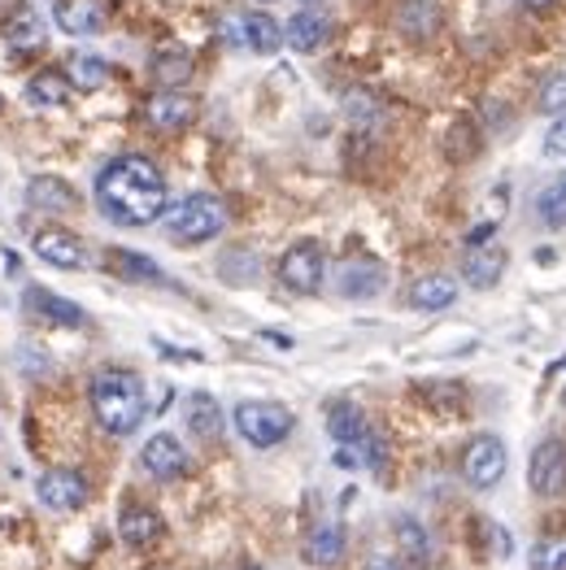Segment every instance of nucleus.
<instances>
[{
  "mask_svg": "<svg viewBox=\"0 0 566 570\" xmlns=\"http://www.w3.org/2000/svg\"><path fill=\"white\" fill-rule=\"evenodd\" d=\"M162 223H166V236L179 244H209L227 232V205L214 191H188L184 200L166 205Z\"/></svg>",
  "mask_w": 566,
  "mask_h": 570,
  "instance_id": "3",
  "label": "nucleus"
},
{
  "mask_svg": "<svg viewBox=\"0 0 566 570\" xmlns=\"http://www.w3.org/2000/svg\"><path fill=\"white\" fill-rule=\"evenodd\" d=\"M344 114H349V122L371 127L379 118V100L371 92H362V88H353V92H344Z\"/></svg>",
  "mask_w": 566,
  "mask_h": 570,
  "instance_id": "34",
  "label": "nucleus"
},
{
  "mask_svg": "<svg viewBox=\"0 0 566 570\" xmlns=\"http://www.w3.org/2000/svg\"><path fill=\"white\" fill-rule=\"evenodd\" d=\"M323 275H328V262H323V248L314 239H296L280 257V284L287 292L314 296L323 287Z\"/></svg>",
  "mask_w": 566,
  "mask_h": 570,
  "instance_id": "5",
  "label": "nucleus"
},
{
  "mask_svg": "<svg viewBox=\"0 0 566 570\" xmlns=\"http://www.w3.org/2000/svg\"><path fill=\"white\" fill-rule=\"evenodd\" d=\"M140 466L144 475H153L157 483H175V479L188 475V449L170 431H157L153 440H144Z\"/></svg>",
  "mask_w": 566,
  "mask_h": 570,
  "instance_id": "9",
  "label": "nucleus"
},
{
  "mask_svg": "<svg viewBox=\"0 0 566 570\" xmlns=\"http://www.w3.org/2000/svg\"><path fill=\"white\" fill-rule=\"evenodd\" d=\"M27 200H31L36 209H45V214H66V209H75V205H79L75 188H70L66 179H57V175H40V179H31V184H27Z\"/></svg>",
  "mask_w": 566,
  "mask_h": 570,
  "instance_id": "20",
  "label": "nucleus"
},
{
  "mask_svg": "<svg viewBox=\"0 0 566 570\" xmlns=\"http://www.w3.org/2000/svg\"><path fill=\"white\" fill-rule=\"evenodd\" d=\"M506 266H510V253L501 248V244H475L471 253L462 257V279L479 292H488V287L501 284V275H506Z\"/></svg>",
  "mask_w": 566,
  "mask_h": 570,
  "instance_id": "14",
  "label": "nucleus"
},
{
  "mask_svg": "<svg viewBox=\"0 0 566 570\" xmlns=\"http://www.w3.org/2000/svg\"><path fill=\"white\" fill-rule=\"evenodd\" d=\"M153 79H157V88L179 92V88L192 79V52L188 48H157V52H153Z\"/></svg>",
  "mask_w": 566,
  "mask_h": 570,
  "instance_id": "22",
  "label": "nucleus"
},
{
  "mask_svg": "<svg viewBox=\"0 0 566 570\" xmlns=\"http://www.w3.org/2000/svg\"><path fill=\"white\" fill-rule=\"evenodd\" d=\"M545 153H549V157H566V118H558V122L549 127V136H545Z\"/></svg>",
  "mask_w": 566,
  "mask_h": 570,
  "instance_id": "35",
  "label": "nucleus"
},
{
  "mask_svg": "<svg viewBox=\"0 0 566 570\" xmlns=\"http://www.w3.org/2000/svg\"><path fill=\"white\" fill-rule=\"evenodd\" d=\"M367 570H401V562H397V558H371Z\"/></svg>",
  "mask_w": 566,
  "mask_h": 570,
  "instance_id": "36",
  "label": "nucleus"
},
{
  "mask_svg": "<svg viewBox=\"0 0 566 570\" xmlns=\"http://www.w3.org/2000/svg\"><path fill=\"white\" fill-rule=\"evenodd\" d=\"M397 549L406 553V562H414V567H427V558H431V540H427V527L419 519H401L397 523Z\"/></svg>",
  "mask_w": 566,
  "mask_h": 570,
  "instance_id": "29",
  "label": "nucleus"
},
{
  "mask_svg": "<svg viewBox=\"0 0 566 570\" xmlns=\"http://www.w3.org/2000/svg\"><path fill=\"white\" fill-rule=\"evenodd\" d=\"M22 309H27V318L48 323V327H88V314L75 301H66L57 292H45V287H27Z\"/></svg>",
  "mask_w": 566,
  "mask_h": 570,
  "instance_id": "12",
  "label": "nucleus"
},
{
  "mask_svg": "<svg viewBox=\"0 0 566 570\" xmlns=\"http://www.w3.org/2000/svg\"><path fill=\"white\" fill-rule=\"evenodd\" d=\"M536 109H540L545 118H566V75H549V79L540 83Z\"/></svg>",
  "mask_w": 566,
  "mask_h": 570,
  "instance_id": "32",
  "label": "nucleus"
},
{
  "mask_svg": "<svg viewBox=\"0 0 566 570\" xmlns=\"http://www.w3.org/2000/svg\"><path fill=\"white\" fill-rule=\"evenodd\" d=\"M328 36H331V22L319 13V9H301V13H292V22L283 27V45H292L296 52H314V48H323Z\"/></svg>",
  "mask_w": 566,
  "mask_h": 570,
  "instance_id": "16",
  "label": "nucleus"
},
{
  "mask_svg": "<svg viewBox=\"0 0 566 570\" xmlns=\"http://www.w3.org/2000/svg\"><path fill=\"white\" fill-rule=\"evenodd\" d=\"M4 36H9V45L18 48H36L40 40H45V27H40V18L27 9V13H18L9 27H4Z\"/></svg>",
  "mask_w": 566,
  "mask_h": 570,
  "instance_id": "33",
  "label": "nucleus"
},
{
  "mask_svg": "<svg viewBox=\"0 0 566 570\" xmlns=\"http://www.w3.org/2000/svg\"><path fill=\"white\" fill-rule=\"evenodd\" d=\"M436 27H440V9H436V0H406L401 13H397V31H401L406 40H414V45L431 40Z\"/></svg>",
  "mask_w": 566,
  "mask_h": 570,
  "instance_id": "19",
  "label": "nucleus"
},
{
  "mask_svg": "<svg viewBox=\"0 0 566 570\" xmlns=\"http://www.w3.org/2000/svg\"><path fill=\"white\" fill-rule=\"evenodd\" d=\"M519 4H527V9H549L554 0H519Z\"/></svg>",
  "mask_w": 566,
  "mask_h": 570,
  "instance_id": "37",
  "label": "nucleus"
},
{
  "mask_svg": "<svg viewBox=\"0 0 566 570\" xmlns=\"http://www.w3.org/2000/svg\"><path fill=\"white\" fill-rule=\"evenodd\" d=\"M27 100H31L36 109H61V105L70 100V79L57 75V70H45V75H36V79L27 83Z\"/></svg>",
  "mask_w": 566,
  "mask_h": 570,
  "instance_id": "28",
  "label": "nucleus"
},
{
  "mask_svg": "<svg viewBox=\"0 0 566 570\" xmlns=\"http://www.w3.org/2000/svg\"><path fill=\"white\" fill-rule=\"evenodd\" d=\"M118 531H123V540L131 549H148V544L162 540V514L148 510V505H127L123 519H118Z\"/></svg>",
  "mask_w": 566,
  "mask_h": 570,
  "instance_id": "21",
  "label": "nucleus"
},
{
  "mask_svg": "<svg viewBox=\"0 0 566 570\" xmlns=\"http://www.w3.org/2000/svg\"><path fill=\"white\" fill-rule=\"evenodd\" d=\"M166 175L153 157L123 153L96 175V205L118 227H153L166 214Z\"/></svg>",
  "mask_w": 566,
  "mask_h": 570,
  "instance_id": "1",
  "label": "nucleus"
},
{
  "mask_svg": "<svg viewBox=\"0 0 566 570\" xmlns=\"http://www.w3.org/2000/svg\"><path fill=\"white\" fill-rule=\"evenodd\" d=\"M506 466H510V458H506V444L497 435H475L471 444L462 449V479L471 483L475 492L497 488L506 479Z\"/></svg>",
  "mask_w": 566,
  "mask_h": 570,
  "instance_id": "6",
  "label": "nucleus"
},
{
  "mask_svg": "<svg viewBox=\"0 0 566 570\" xmlns=\"http://www.w3.org/2000/svg\"><path fill=\"white\" fill-rule=\"evenodd\" d=\"M536 218H540L549 232L566 227V175L563 179H554L549 188L536 196Z\"/></svg>",
  "mask_w": 566,
  "mask_h": 570,
  "instance_id": "30",
  "label": "nucleus"
},
{
  "mask_svg": "<svg viewBox=\"0 0 566 570\" xmlns=\"http://www.w3.org/2000/svg\"><path fill=\"white\" fill-rule=\"evenodd\" d=\"M92 414L96 423L109 435H131L140 431L144 414H148V392L136 371L109 366L92 380Z\"/></svg>",
  "mask_w": 566,
  "mask_h": 570,
  "instance_id": "2",
  "label": "nucleus"
},
{
  "mask_svg": "<svg viewBox=\"0 0 566 570\" xmlns=\"http://www.w3.org/2000/svg\"><path fill=\"white\" fill-rule=\"evenodd\" d=\"M240 45H248L253 52H275L283 45V27L271 13H248L240 22Z\"/></svg>",
  "mask_w": 566,
  "mask_h": 570,
  "instance_id": "26",
  "label": "nucleus"
},
{
  "mask_svg": "<svg viewBox=\"0 0 566 570\" xmlns=\"http://www.w3.org/2000/svg\"><path fill=\"white\" fill-rule=\"evenodd\" d=\"M453 301H458V284L449 275H423L419 284L410 287V305L414 309H431L436 314V309H449Z\"/></svg>",
  "mask_w": 566,
  "mask_h": 570,
  "instance_id": "25",
  "label": "nucleus"
},
{
  "mask_svg": "<svg viewBox=\"0 0 566 570\" xmlns=\"http://www.w3.org/2000/svg\"><path fill=\"white\" fill-rule=\"evenodd\" d=\"M40 501L57 514H75L88 505V479L79 471H66V466H52L40 475Z\"/></svg>",
  "mask_w": 566,
  "mask_h": 570,
  "instance_id": "11",
  "label": "nucleus"
},
{
  "mask_svg": "<svg viewBox=\"0 0 566 570\" xmlns=\"http://www.w3.org/2000/svg\"><path fill=\"white\" fill-rule=\"evenodd\" d=\"M388 284V271H383V262L375 257H344L340 266H335V292L340 296H349V301H375L379 292Z\"/></svg>",
  "mask_w": 566,
  "mask_h": 570,
  "instance_id": "8",
  "label": "nucleus"
},
{
  "mask_svg": "<svg viewBox=\"0 0 566 570\" xmlns=\"http://www.w3.org/2000/svg\"><path fill=\"white\" fill-rule=\"evenodd\" d=\"M344 558V527L340 523H319L305 535V562L319 570L335 567Z\"/></svg>",
  "mask_w": 566,
  "mask_h": 570,
  "instance_id": "18",
  "label": "nucleus"
},
{
  "mask_svg": "<svg viewBox=\"0 0 566 570\" xmlns=\"http://www.w3.org/2000/svg\"><path fill=\"white\" fill-rule=\"evenodd\" d=\"M232 423H236V431L253 449H275V444H283V440L292 435V428H296L292 410L280 405V401H240Z\"/></svg>",
  "mask_w": 566,
  "mask_h": 570,
  "instance_id": "4",
  "label": "nucleus"
},
{
  "mask_svg": "<svg viewBox=\"0 0 566 570\" xmlns=\"http://www.w3.org/2000/svg\"><path fill=\"white\" fill-rule=\"evenodd\" d=\"M31 248H36L40 262L57 266V271H84V266H88V244L75 236V232H66V227H45V232H36Z\"/></svg>",
  "mask_w": 566,
  "mask_h": 570,
  "instance_id": "10",
  "label": "nucleus"
},
{
  "mask_svg": "<svg viewBox=\"0 0 566 570\" xmlns=\"http://www.w3.org/2000/svg\"><path fill=\"white\" fill-rule=\"evenodd\" d=\"M305 4H319V0H305Z\"/></svg>",
  "mask_w": 566,
  "mask_h": 570,
  "instance_id": "38",
  "label": "nucleus"
},
{
  "mask_svg": "<svg viewBox=\"0 0 566 570\" xmlns=\"http://www.w3.org/2000/svg\"><path fill=\"white\" fill-rule=\"evenodd\" d=\"M531 570H566V527L531 544Z\"/></svg>",
  "mask_w": 566,
  "mask_h": 570,
  "instance_id": "31",
  "label": "nucleus"
},
{
  "mask_svg": "<svg viewBox=\"0 0 566 570\" xmlns=\"http://www.w3.org/2000/svg\"><path fill=\"white\" fill-rule=\"evenodd\" d=\"M66 79H70V88H79V92H96V88L109 83V61H100L92 52H75V57L66 61Z\"/></svg>",
  "mask_w": 566,
  "mask_h": 570,
  "instance_id": "27",
  "label": "nucleus"
},
{
  "mask_svg": "<svg viewBox=\"0 0 566 570\" xmlns=\"http://www.w3.org/2000/svg\"><path fill=\"white\" fill-rule=\"evenodd\" d=\"M244 570H262V567H244Z\"/></svg>",
  "mask_w": 566,
  "mask_h": 570,
  "instance_id": "39",
  "label": "nucleus"
},
{
  "mask_svg": "<svg viewBox=\"0 0 566 570\" xmlns=\"http://www.w3.org/2000/svg\"><path fill=\"white\" fill-rule=\"evenodd\" d=\"M57 27L70 36H96L105 27V4L100 0H61L57 4Z\"/></svg>",
  "mask_w": 566,
  "mask_h": 570,
  "instance_id": "17",
  "label": "nucleus"
},
{
  "mask_svg": "<svg viewBox=\"0 0 566 570\" xmlns=\"http://www.w3.org/2000/svg\"><path fill=\"white\" fill-rule=\"evenodd\" d=\"M144 118H148V127L153 131H166V136H175V131H184L192 118H196V100L184 92H153L148 96V105H144Z\"/></svg>",
  "mask_w": 566,
  "mask_h": 570,
  "instance_id": "13",
  "label": "nucleus"
},
{
  "mask_svg": "<svg viewBox=\"0 0 566 570\" xmlns=\"http://www.w3.org/2000/svg\"><path fill=\"white\" fill-rule=\"evenodd\" d=\"M109 271L127 284H162V266L144 253H131V248H114L109 253Z\"/></svg>",
  "mask_w": 566,
  "mask_h": 570,
  "instance_id": "24",
  "label": "nucleus"
},
{
  "mask_svg": "<svg viewBox=\"0 0 566 570\" xmlns=\"http://www.w3.org/2000/svg\"><path fill=\"white\" fill-rule=\"evenodd\" d=\"M527 488L536 497H558L566 492V444L563 440H540L527 458Z\"/></svg>",
  "mask_w": 566,
  "mask_h": 570,
  "instance_id": "7",
  "label": "nucleus"
},
{
  "mask_svg": "<svg viewBox=\"0 0 566 570\" xmlns=\"http://www.w3.org/2000/svg\"><path fill=\"white\" fill-rule=\"evenodd\" d=\"M184 423H188V431L196 440L214 444L223 435V405L209 392H192L188 401H184Z\"/></svg>",
  "mask_w": 566,
  "mask_h": 570,
  "instance_id": "15",
  "label": "nucleus"
},
{
  "mask_svg": "<svg viewBox=\"0 0 566 570\" xmlns=\"http://www.w3.org/2000/svg\"><path fill=\"white\" fill-rule=\"evenodd\" d=\"M328 431L335 444H358V440H367V414H362V405H353V401H335L328 405Z\"/></svg>",
  "mask_w": 566,
  "mask_h": 570,
  "instance_id": "23",
  "label": "nucleus"
}]
</instances>
